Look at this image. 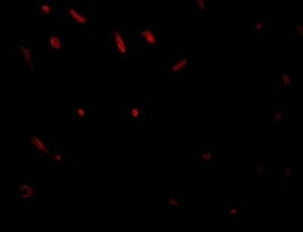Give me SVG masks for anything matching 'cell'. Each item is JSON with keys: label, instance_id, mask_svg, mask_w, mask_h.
Returning a JSON list of instances; mask_svg holds the SVG:
<instances>
[{"label": "cell", "instance_id": "8fae6325", "mask_svg": "<svg viewBox=\"0 0 303 232\" xmlns=\"http://www.w3.org/2000/svg\"><path fill=\"white\" fill-rule=\"evenodd\" d=\"M35 5L39 12L40 22H42L43 25L46 21H49V20L51 19L57 11L56 10L57 3L55 2H36Z\"/></svg>", "mask_w": 303, "mask_h": 232}, {"label": "cell", "instance_id": "5b68a950", "mask_svg": "<svg viewBox=\"0 0 303 232\" xmlns=\"http://www.w3.org/2000/svg\"><path fill=\"white\" fill-rule=\"evenodd\" d=\"M194 61L191 56H188L184 50H182L181 55L177 60H171L166 62V72L169 76H191L193 75Z\"/></svg>", "mask_w": 303, "mask_h": 232}, {"label": "cell", "instance_id": "ba28073f", "mask_svg": "<svg viewBox=\"0 0 303 232\" xmlns=\"http://www.w3.org/2000/svg\"><path fill=\"white\" fill-rule=\"evenodd\" d=\"M43 40L48 50L56 53V55H63L66 51L67 44H68V40L60 35L59 33H48V34L43 37Z\"/></svg>", "mask_w": 303, "mask_h": 232}, {"label": "cell", "instance_id": "30bf717a", "mask_svg": "<svg viewBox=\"0 0 303 232\" xmlns=\"http://www.w3.org/2000/svg\"><path fill=\"white\" fill-rule=\"evenodd\" d=\"M195 160L203 168H211L212 160H214V149L212 147H205L203 145L198 144L195 146Z\"/></svg>", "mask_w": 303, "mask_h": 232}, {"label": "cell", "instance_id": "ffe728a7", "mask_svg": "<svg viewBox=\"0 0 303 232\" xmlns=\"http://www.w3.org/2000/svg\"><path fill=\"white\" fill-rule=\"evenodd\" d=\"M209 8H210L209 2H205V0H195L194 2V12L199 17H203L204 15H206L209 12Z\"/></svg>", "mask_w": 303, "mask_h": 232}, {"label": "cell", "instance_id": "2e32d148", "mask_svg": "<svg viewBox=\"0 0 303 232\" xmlns=\"http://www.w3.org/2000/svg\"><path fill=\"white\" fill-rule=\"evenodd\" d=\"M163 206L167 211H178L182 208V200L178 196H165Z\"/></svg>", "mask_w": 303, "mask_h": 232}, {"label": "cell", "instance_id": "277c9868", "mask_svg": "<svg viewBox=\"0 0 303 232\" xmlns=\"http://www.w3.org/2000/svg\"><path fill=\"white\" fill-rule=\"evenodd\" d=\"M140 44L147 51H154L159 44V37H158L154 22H140L139 28L136 32Z\"/></svg>", "mask_w": 303, "mask_h": 232}, {"label": "cell", "instance_id": "3957f363", "mask_svg": "<svg viewBox=\"0 0 303 232\" xmlns=\"http://www.w3.org/2000/svg\"><path fill=\"white\" fill-rule=\"evenodd\" d=\"M63 11L66 13V17L75 23L77 26L80 27L83 29H91L93 26V21L95 17L89 12H85L80 8L79 3H66Z\"/></svg>", "mask_w": 303, "mask_h": 232}, {"label": "cell", "instance_id": "6da1fadb", "mask_svg": "<svg viewBox=\"0 0 303 232\" xmlns=\"http://www.w3.org/2000/svg\"><path fill=\"white\" fill-rule=\"evenodd\" d=\"M109 49L117 60H126L131 52L130 34L118 23H112L108 27Z\"/></svg>", "mask_w": 303, "mask_h": 232}, {"label": "cell", "instance_id": "7a4b0ae2", "mask_svg": "<svg viewBox=\"0 0 303 232\" xmlns=\"http://www.w3.org/2000/svg\"><path fill=\"white\" fill-rule=\"evenodd\" d=\"M118 112L130 124L143 123L147 116V109L144 103L141 102L140 100L135 99V97L126 100L125 103L120 107Z\"/></svg>", "mask_w": 303, "mask_h": 232}, {"label": "cell", "instance_id": "9c48e42d", "mask_svg": "<svg viewBox=\"0 0 303 232\" xmlns=\"http://www.w3.org/2000/svg\"><path fill=\"white\" fill-rule=\"evenodd\" d=\"M38 198V194H36L35 191V186L30 183H21L20 184L18 187V194H17V200L21 202L22 204H28L34 203Z\"/></svg>", "mask_w": 303, "mask_h": 232}, {"label": "cell", "instance_id": "8992f818", "mask_svg": "<svg viewBox=\"0 0 303 232\" xmlns=\"http://www.w3.org/2000/svg\"><path fill=\"white\" fill-rule=\"evenodd\" d=\"M30 149L34 152L36 156L44 158V159H49L50 153H51L52 147L48 145V136L46 134H30L28 136Z\"/></svg>", "mask_w": 303, "mask_h": 232}, {"label": "cell", "instance_id": "9a60e30c", "mask_svg": "<svg viewBox=\"0 0 303 232\" xmlns=\"http://www.w3.org/2000/svg\"><path fill=\"white\" fill-rule=\"evenodd\" d=\"M224 211L232 220H238L242 218V206L238 202H232L224 206Z\"/></svg>", "mask_w": 303, "mask_h": 232}, {"label": "cell", "instance_id": "7402d4cb", "mask_svg": "<svg viewBox=\"0 0 303 232\" xmlns=\"http://www.w3.org/2000/svg\"><path fill=\"white\" fill-rule=\"evenodd\" d=\"M292 31H291V35L292 37H301L303 34V27L299 25L298 22H292Z\"/></svg>", "mask_w": 303, "mask_h": 232}, {"label": "cell", "instance_id": "7c38bea8", "mask_svg": "<svg viewBox=\"0 0 303 232\" xmlns=\"http://www.w3.org/2000/svg\"><path fill=\"white\" fill-rule=\"evenodd\" d=\"M89 113H91L89 106H86L83 101H80L78 99H74L72 119H70V122L72 123H83L84 120H85L86 117L89 116Z\"/></svg>", "mask_w": 303, "mask_h": 232}, {"label": "cell", "instance_id": "d6986e66", "mask_svg": "<svg viewBox=\"0 0 303 232\" xmlns=\"http://www.w3.org/2000/svg\"><path fill=\"white\" fill-rule=\"evenodd\" d=\"M273 120L275 124H281L289 120V113L282 106H278V109L275 110L274 114H273Z\"/></svg>", "mask_w": 303, "mask_h": 232}, {"label": "cell", "instance_id": "4fadbf2b", "mask_svg": "<svg viewBox=\"0 0 303 232\" xmlns=\"http://www.w3.org/2000/svg\"><path fill=\"white\" fill-rule=\"evenodd\" d=\"M49 162L52 169L57 170L66 166L67 162H68V157L62 152V150H61L60 147L53 146L51 153H50L49 156Z\"/></svg>", "mask_w": 303, "mask_h": 232}, {"label": "cell", "instance_id": "5bb4252c", "mask_svg": "<svg viewBox=\"0 0 303 232\" xmlns=\"http://www.w3.org/2000/svg\"><path fill=\"white\" fill-rule=\"evenodd\" d=\"M271 26L266 20H256V21L252 22V37L263 38L271 32Z\"/></svg>", "mask_w": 303, "mask_h": 232}, {"label": "cell", "instance_id": "e0dca14e", "mask_svg": "<svg viewBox=\"0 0 303 232\" xmlns=\"http://www.w3.org/2000/svg\"><path fill=\"white\" fill-rule=\"evenodd\" d=\"M278 85L279 88L285 89L286 92L290 93V88H291V82H290V72H289L288 68H285L282 72L279 75L278 78Z\"/></svg>", "mask_w": 303, "mask_h": 232}, {"label": "cell", "instance_id": "44dd1931", "mask_svg": "<svg viewBox=\"0 0 303 232\" xmlns=\"http://www.w3.org/2000/svg\"><path fill=\"white\" fill-rule=\"evenodd\" d=\"M266 175V167L262 166V164H255V175H254V180L256 177H261V180H263V177Z\"/></svg>", "mask_w": 303, "mask_h": 232}, {"label": "cell", "instance_id": "ac0fdd59", "mask_svg": "<svg viewBox=\"0 0 303 232\" xmlns=\"http://www.w3.org/2000/svg\"><path fill=\"white\" fill-rule=\"evenodd\" d=\"M279 173H280V175L286 180V183H290L291 177L294 175V169H292L290 164V159H286L285 162L279 167Z\"/></svg>", "mask_w": 303, "mask_h": 232}, {"label": "cell", "instance_id": "52a82bcc", "mask_svg": "<svg viewBox=\"0 0 303 232\" xmlns=\"http://www.w3.org/2000/svg\"><path fill=\"white\" fill-rule=\"evenodd\" d=\"M17 51L25 68L29 73H36V61L33 50L30 49L29 43L26 40H20L17 44Z\"/></svg>", "mask_w": 303, "mask_h": 232}]
</instances>
